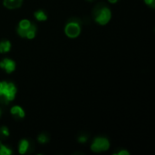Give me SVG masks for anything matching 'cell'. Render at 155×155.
I'll return each mask as SVG.
<instances>
[{
    "instance_id": "17",
    "label": "cell",
    "mask_w": 155,
    "mask_h": 155,
    "mask_svg": "<svg viewBox=\"0 0 155 155\" xmlns=\"http://www.w3.org/2000/svg\"><path fill=\"white\" fill-rule=\"evenodd\" d=\"M114 155H130V153L126 150H121L116 153H114Z\"/></svg>"
},
{
    "instance_id": "1",
    "label": "cell",
    "mask_w": 155,
    "mask_h": 155,
    "mask_svg": "<svg viewBox=\"0 0 155 155\" xmlns=\"http://www.w3.org/2000/svg\"><path fill=\"white\" fill-rule=\"evenodd\" d=\"M16 93L17 88L14 83L0 81V102L7 104L15 100Z\"/></svg>"
},
{
    "instance_id": "3",
    "label": "cell",
    "mask_w": 155,
    "mask_h": 155,
    "mask_svg": "<svg viewBox=\"0 0 155 155\" xmlns=\"http://www.w3.org/2000/svg\"><path fill=\"white\" fill-rule=\"evenodd\" d=\"M90 148L92 152L95 153L106 152L110 148V142L106 137H96L91 143Z\"/></svg>"
},
{
    "instance_id": "7",
    "label": "cell",
    "mask_w": 155,
    "mask_h": 155,
    "mask_svg": "<svg viewBox=\"0 0 155 155\" xmlns=\"http://www.w3.org/2000/svg\"><path fill=\"white\" fill-rule=\"evenodd\" d=\"M23 4V0H3V5L5 8L15 10L19 8Z\"/></svg>"
},
{
    "instance_id": "21",
    "label": "cell",
    "mask_w": 155,
    "mask_h": 155,
    "mask_svg": "<svg viewBox=\"0 0 155 155\" xmlns=\"http://www.w3.org/2000/svg\"><path fill=\"white\" fill-rule=\"evenodd\" d=\"M0 117H1V110H0Z\"/></svg>"
},
{
    "instance_id": "19",
    "label": "cell",
    "mask_w": 155,
    "mask_h": 155,
    "mask_svg": "<svg viewBox=\"0 0 155 155\" xmlns=\"http://www.w3.org/2000/svg\"><path fill=\"white\" fill-rule=\"evenodd\" d=\"M108 2L111 4H116L118 2V0H108Z\"/></svg>"
},
{
    "instance_id": "8",
    "label": "cell",
    "mask_w": 155,
    "mask_h": 155,
    "mask_svg": "<svg viewBox=\"0 0 155 155\" xmlns=\"http://www.w3.org/2000/svg\"><path fill=\"white\" fill-rule=\"evenodd\" d=\"M10 114L15 117V118H19V119H23L25 116V113L24 111V109L19 106V105H14L11 107L10 109Z\"/></svg>"
},
{
    "instance_id": "14",
    "label": "cell",
    "mask_w": 155,
    "mask_h": 155,
    "mask_svg": "<svg viewBox=\"0 0 155 155\" xmlns=\"http://www.w3.org/2000/svg\"><path fill=\"white\" fill-rule=\"evenodd\" d=\"M48 141H49L48 136L45 134H41L37 136V142L41 144H45V143H48Z\"/></svg>"
},
{
    "instance_id": "16",
    "label": "cell",
    "mask_w": 155,
    "mask_h": 155,
    "mask_svg": "<svg viewBox=\"0 0 155 155\" xmlns=\"http://www.w3.org/2000/svg\"><path fill=\"white\" fill-rule=\"evenodd\" d=\"M87 140H88V138H87V136H85V135H81V136L78 138V142H79L80 143H85L87 142Z\"/></svg>"
},
{
    "instance_id": "2",
    "label": "cell",
    "mask_w": 155,
    "mask_h": 155,
    "mask_svg": "<svg viewBox=\"0 0 155 155\" xmlns=\"http://www.w3.org/2000/svg\"><path fill=\"white\" fill-rule=\"evenodd\" d=\"M81 31L82 26L77 20H71L64 26V34L71 39L78 37L81 34Z\"/></svg>"
},
{
    "instance_id": "10",
    "label": "cell",
    "mask_w": 155,
    "mask_h": 155,
    "mask_svg": "<svg viewBox=\"0 0 155 155\" xmlns=\"http://www.w3.org/2000/svg\"><path fill=\"white\" fill-rule=\"evenodd\" d=\"M11 42L7 39L0 41V54H6L11 50Z\"/></svg>"
},
{
    "instance_id": "20",
    "label": "cell",
    "mask_w": 155,
    "mask_h": 155,
    "mask_svg": "<svg viewBox=\"0 0 155 155\" xmlns=\"http://www.w3.org/2000/svg\"><path fill=\"white\" fill-rule=\"evenodd\" d=\"M88 2H93V1H94V0H87Z\"/></svg>"
},
{
    "instance_id": "13",
    "label": "cell",
    "mask_w": 155,
    "mask_h": 155,
    "mask_svg": "<svg viewBox=\"0 0 155 155\" xmlns=\"http://www.w3.org/2000/svg\"><path fill=\"white\" fill-rule=\"evenodd\" d=\"M12 153V150L0 142V155H11Z\"/></svg>"
},
{
    "instance_id": "4",
    "label": "cell",
    "mask_w": 155,
    "mask_h": 155,
    "mask_svg": "<svg viewBox=\"0 0 155 155\" xmlns=\"http://www.w3.org/2000/svg\"><path fill=\"white\" fill-rule=\"evenodd\" d=\"M112 18V12L109 7L103 6L98 9L94 15V21L99 24L100 25H107Z\"/></svg>"
},
{
    "instance_id": "9",
    "label": "cell",
    "mask_w": 155,
    "mask_h": 155,
    "mask_svg": "<svg viewBox=\"0 0 155 155\" xmlns=\"http://www.w3.org/2000/svg\"><path fill=\"white\" fill-rule=\"evenodd\" d=\"M29 146H30V143L28 142V140L22 139L19 142V144H18V153L20 154L26 153L27 151H28V149H29Z\"/></svg>"
},
{
    "instance_id": "18",
    "label": "cell",
    "mask_w": 155,
    "mask_h": 155,
    "mask_svg": "<svg viewBox=\"0 0 155 155\" xmlns=\"http://www.w3.org/2000/svg\"><path fill=\"white\" fill-rule=\"evenodd\" d=\"M144 3L152 7H154V0H144Z\"/></svg>"
},
{
    "instance_id": "12",
    "label": "cell",
    "mask_w": 155,
    "mask_h": 155,
    "mask_svg": "<svg viewBox=\"0 0 155 155\" xmlns=\"http://www.w3.org/2000/svg\"><path fill=\"white\" fill-rule=\"evenodd\" d=\"M35 34H36V26L35 24H32V25L30 26V28L26 31L25 34V38L32 40L35 37Z\"/></svg>"
},
{
    "instance_id": "5",
    "label": "cell",
    "mask_w": 155,
    "mask_h": 155,
    "mask_svg": "<svg viewBox=\"0 0 155 155\" xmlns=\"http://www.w3.org/2000/svg\"><path fill=\"white\" fill-rule=\"evenodd\" d=\"M16 64L13 59L4 58L0 61V68L3 69L6 74H11L15 70Z\"/></svg>"
},
{
    "instance_id": "11",
    "label": "cell",
    "mask_w": 155,
    "mask_h": 155,
    "mask_svg": "<svg viewBox=\"0 0 155 155\" xmlns=\"http://www.w3.org/2000/svg\"><path fill=\"white\" fill-rule=\"evenodd\" d=\"M35 18L39 22H44L47 20V15L44 10H37L34 13Z\"/></svg>"
},
{
    "instance_id": "6",
    "label": "cell",
    "mask_w": 155,
    "mask_h": 155,
    "mask_svg": "<svg viewBox=\"0 0 155 155\" xmlns=\"http://www.w3.org/2000/svg\"><path fill=\"white\" fill-rule=\"evenodd\" d=\"M32 24L33 23H31V21L28 19H22L18 23V27L16 29V33L18 34V35L22 38H25L26 31L30 28Z\"/></svg>"
},
{
    "instance_id": "15",
    "label": "cell",
    "mask_w": 155,
    "mask_h": 155,
    "mask_svg": "<svg viewBox=\"0 0 155 155\" xmlns=\"http://www.w3.org/2000/svg\"><path fill=\"white\" fill-rule=\"evenodd\" d=\"M10 134L9 133V129L6 126H1L0 127V135L3 137H8Z\"/></svg>"
}]
</instances>
